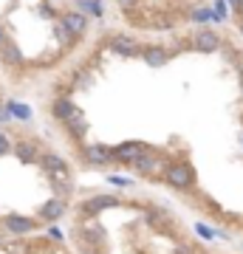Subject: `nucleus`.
<instances>
[{"instance_id":"nucleus-1","label":"nucleus","mask_w":243,"mask_h":254,"mask_svg":"<svg viewBox=\"0 0 243 254\" xmlns=\"http://www.w3.org/2000/svg\"><path fill=\"white\" fill-rule=\"evenodd\" d=\"M164 175H167V184H172L175 190H189L195 184V170L189 164H172Z\"/></svg>"},{"instance_id":"nucleus-2","label":"nucleus","mask_w":243,"mask_h":254,"mask_svg":"<svg viewBox=\"0 0 243 254\" xmlns=\"http://www.w3.org/2000/svg\"><path fill=\"white\" fill-rule=\"evenodd\" d=\"M150 153L147 150V144H142V141H127V144H119V147H110V158L113 161H122V164H130L133 158H139V155Z\"/></svg>"},{"instance_id":"nucleus-3","label":"nucleus","mask_w":243,"mask_h":254,"mask_svg":"<svg viewBox=\"0 0 243 254\" xmlns=\"http://www.w3.org/2000/svg\"><path fill=\"white\" fill-rule=\"evenodd\" d=\"M43 167H45L51 175H54V181H60L65 190H71V184H68V167H65V161L60 158V155L45 153V155H43Z\"/></svg>"},{"instance_id":"nucleus-4","label":"nucleus","mask_w":243,"mask_h":254,"mask_svg":"<svg viewBox=\"0 0 243 254\" xmlns=\"http://www.w3.org/2000/svg\"><path fill=\"white\" fill-rule=\"evenodd\" d=\"M110 48H113L116 54H122V57H139L142 54V46L136 43L133 37H125V34L113 37V40H110Z\"/></svg>"},{"instance_id":"nucleus-5","label":"nucleus","mask_w":243,"mask_h":254,"mask_svg":"<svg viewBox=\"0 0 243 254\" xmlns=\"http://www.w3.org/2000/svg\"><path fill=\"white\" fill-rule=\"evenodd\" d=\"M192 46L198 48V51H204V54H212V51H218V46H221V37H218L215 31H198L195 40H192Z\"/></svg>"},{"instance_id":"nucleus-6","label":"nucleus","mask_w":243,"mask_h":254,"mask_svg":"<svg viewBox=\"0 0 243 254\" xmlns=\"http://www.w3.org/2000/svg\"><path fill=\"white\" fill-rule=\"evenodd\" d=\"M63 26L77 37V34H82V31L88 28V17H85L82 11H68V14H63Z\"/></svg>"},{"instance_id":"nucleus-7","label":"nucleus","mask_w":243,"mask_h":254,"mask_svg":"<svg viewBox=\"0 0 243 254\" xmlns=\"http://www.w3.org/2000/svg\"><path fill=\"white\" fill-rule=\"evenodd\" d=\"M119 200L113 198V195H96V198H90L82 203V212H88V215H93V212H102V209L108 206H116Z\"/></svg>"},{"instance_id":"nucleus-8","label":"nucleus","mask_w":243,"mask_h":254,"mask_svg":"<svg viewBox=\"0 0 243 254\" xmlns=\"http://www.w3.org/2000/svg\"><path fill=\"white\" fill-rule=\"evenodd\" d=\"M85 158H88L90 164H110L113 158H110V147H105V144H90L88 150H85Z\"/></svg>"},{"instance_id":"nucleus-9","label":"nucleus","mask_w":243,"mask_h":254,"mask_svg":"<svg viewBox=\"0 0 243 254\" xmlns=\"http://www.w3.org/2000/svg\"><path fill=\"white\" fill-rule=\"evenodd\" d=\"M63 212H65V200L63 198H51L48 203L40 206V218H43V220H57Z\"/></svg>"},{"instance_id":"nucleus-10","label":"nucleus","mask_w":243,"mask_h":254,"mask_svg":"<svg viewBox=\"0 0 243 254\" xmlns=\"http://www.w3.org/2000/svg\"><path fill=\"white\" fill-rule=\"evenodd\" d=\"M6 229L14 232V235H26V232L34 229V220L23 218V215H11V218H6Z\"/></svg>"},{"instance_id":"nucleus-11","label":"nucleus","mask_w":243,"mask_h":254,"mask_svg":"<svg viewBox=\"0 0 243 254\" xmlns=\"http://www.w3.org/2000/svg\"><path fill=\"white\" fill-rule=\"evenodd\" d=\"M144 60V63H150V65H164L167 60H170V54L164 51V48L159 46H150V48H142V54H139Z\"/></svg>"},{"instance_id":"nucleus-12","label":"nucleus","mask_w":243,"mask_h":254,"mask_svg":"<svg viewBox=\"0 0 243 254\" xmlns=\"http://www.w3.org/2000/svg\"><path fill=\"white\" fill-rule=\"evenodd\" d=\"M77 113V105H74L71 99H54V105H51V116H57V119H68V116H74Z\"/></svg>"},{"instance_id":"nucleus-13","label":"nucleus","mask_w":243,"mask_h":254,"mask_svg":"<svg viewBox=\"0 0 243 254\" xmlns=\"http://www.w3.org/2000/svg\"><path fill=\"white\" fill-rule=\"evenodd\" d=\"M0 57H3V63H6V65H17V63H23V54H20V48L14 46L11 40L0 46Z\"/></svg>"},{"instance_id":"nucleus-14","label":"nucleus","mask_w":243,"mask_h":254,"mask_svg":"<svg viewBox=\"0 0 243 254\" xmlns=\"http://www.w3.org/2000/svg\"><path fill=\"white\" fill-rule=\"evenodd\" d=\"M65 122H68V130H71L74 136H85V133H88V122H85V116H82L80 110H77L74 116H68Z\"/></svg>"},{"instance_id":"nucleus-15","label":"nucleus","mask_w":243,"mask_h":254,"mask_svg":"<svg viewBox=\"0 0 243 254\" xmlns=\"http://www.w3.org/2000/svg\"><path fill=\"white\" fill-rule=\"evenodd\" d=\"M14 153L20 155V161H34V158H37L34 144H28V141H20V144L14 147Z\"/></svg>"},{"instance_id":"nucleus-16","label":"nucleus","mask_w":243,"mask_h":254,"mask_svg":"<svg viewBox=\"0 0 243 254\" xmlns=\"http://www.w3.org/2000/svg\"><path fill=\"white\" fill-rule=\"evenodd\" d=\"M54 31H57V37H60V43H63V46H71V43H74V34H71V31H68L65 26H63V23H57V28H54Z\"/></svg>"},{"instance_id":"nucleus-17","label":"nucleus","mask_w":243,"mask_h":254,"mask_svg":"<svg viewBox=\"0 0 243 254\" xmlns=\"http://www.w3.org/2000/svg\"><path fill=\"white\" fill-rule=\"evenodd\" d=\"M80 9H88L90 14L102 17V3H90V0H80Z\"/></svg>"},{"instance_id":"nucleus-18","label":"nucleus","mask_w":243,"mask_h":254,"mask_svg":"<svg viewBox=\"0 0 243 254\" xmlns=\"http://www.w3.org/2000/svg\"><path fill=\"white\" fill-rule=\"evenodd\" d=\"M9 110L14 113V116H20V119H28V108H26V105H20V102H11Z\"/></svg>"},{"instance_id":"nucleus-19","label":"nucleus","mask_w":243,"mask_h":254,"mask_svg":"<svg viewBox=\"0 0 243 254\" xmlns=\"http://www.w3.org/2000/svg\"><path fill=\"white\" fill-rule=\"evenodd\" d=\"M215 14H212V9H198L195 14H192V20H198V23H207V20H212Z\"/></svg>"},{"instance_id":"nucleus-20","label":"nucleus","mask_w":243,"mask_h":254,"mask_svg":"<svg viewBox=\"0 0 243 254\" xmlns=\"http://www.w3.org/2000/svg\"><path fill=\"white\" fill-rule=\"evenodd\" d=\"M164 220H170L164 212H150V223H153V226H164Z\"/></svg>"},{"instance_id":"nucleus-21","label":"nucleus","mask_w":243,"mask_h":254,"mask_svg":"<svg viewBox=\"0 0 243 254\" xmlns=\"http://www.w3.org/2000/svg\"><path fill=\"white\" fill-rule=\"evenodd\" d=\"M11 153V144H9V138L3 136V133H0V155H9Z\"/></svg>"},{"instance_id":"nucleus-22","label":"nucleus","mask_w":243,"mask_h":254,"mask_svg":"<svg viewBox=\"0 0 243 254\" xmlns=\"http://www.w3.org/2000/svg\"><path fill=\"white\" fill-rule=\"evenodd\" d=\"M116 3L122 9H136V6H139V0H116Z\"/></svg>"},{"instance_id":"nucleus-23","label":"nucleus","mask_w":243,"mask_h":254,"mask_svg":"<svg viewBox=\"0 0 243 254\" xmlns=\"http://www.w3.org/2000/svg\"><path fill=\"white\" fill-rule=\"evenodd\" d=\"M229 3H232L235 11H243V0H229Z\"/></svg>"},{"instance_id":"nucleus-24","label":"nucleus","mask_w":243,"mask_h":254,"mask_svg":"<svg viewBox=\"0 0 243 254\" xmlns=\"http://www.w3.org/2000/svg\"><path fill=\"white\" fill-rule=\"evenodd\" d=\"M3 43H6V34H3V28H0V46H3Z\"/></svg>"},{"instance_id":"nucleus-25","label":"nucleus","mask_w":243,"mask_h":254,"mask_svg":"<svg viewBox=\"0 0 243 254\" xmlns=\"http://www.w3.org/2000/svg\"><path fill=\"white\" fill-rule=\"evenodd\" d=\"M175 254H189V252H187V249H178V252H175Z\"/></svg>"},{"instance_id":"nucleus-26","label":"nucleus","mask_w":243,"mask_h":254,"mask_svg":"<svg viewBox=\"0 0 243 254\" xmlns=\"http://www.w3.org/2000/svg\"><path fill=\"white\" fill-rule=\"evenodd\" d=\"M241 31H243V26H241Z\"/></svg>"}]
</instances>
